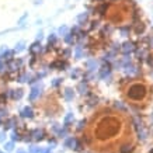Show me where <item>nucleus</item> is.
Wrapping results in <instances>:
<instances>
[{"instance_id":"nucleus-36","label":"nucleus","mask_w":153,"mask_h":153,"mask_svg":"<svg viewBox=\"0 0 153 153\" xmlns=\"http://www.w3.org/2000/svg\"><path fill=\"white\" fill-rule=\"evenodd\" d=\"M42 38H44V33H42V31H39V33L37 34V41L39 42V41L42 39Z\"/></svg>"},{"instance_id":"nucleus-14","label":"nucleus","mask_w":153,"mask_h":153,"mask_svg":"<svg viewBox=\"0 0 153 153\" xmlns=\"http://www.w3.org/2000/svg\"><path fill=\"white\" fill-rule=\"evenodd\" d=\"M14 55V51H10V49H6L4 52H1V55H0V58L4 60H10L11 58H13Z\"/></svg>"},{"instance_id":"nucleus-29","label":"nucleus","mask_w":153,"mask_h":153,"mask_svg":"<svg viewBox=\"0 0 153 153\" xmlns=\"http://www.w3.org/2000/svg\"><path fill=\"white\" fill-rule=\"evenodd\" d=\"M11 142H16V140H21V138H20V134L19 132H16V131H13L11 132Z\"/></svg>"},{"instance_id":"nucleus-19","label":"nucleus","mask_w":153,"mask_h":153,"mask_svg":"<svg viewBox=\"0 0 153 153\" xmlns=\"http://www.w3.org/2000/svg\"><path fill=\"white\" fill-rule=\"evenodd\" d=\"M63 38H65V42H66V44H73V41H74V35L72 33H68Z\"/></svg>"},{"instance_id":"nucleus-24","label":"nucleus","mask_w":153,"mask_h":153,"mask_svg":"<svg viewBox=\"0 0 153 153\" xmlns=\"http://www.w3.org/2000/svg\"><path fill=\"white\" fill-rule=\"evenodd\" d=\"M120 31H121V35H122V37H128V35H129V33H131L129 27H121Z\"/></svg>"},{"instance_id":"nucleus-9","label":"nucleus","mask_w":153,"mask_h":153,"mask_svg":"<svg viewBox=\"0 0 153 153\" xmlns=\"http://www.w3.org/2000/svg\"><path fill=\"white\" fill-rule=\"evenodd\" d=\"M121 49H122V52H124L125 55H131V52L135 49V47H134V44H132V42L128 41V42H125V44L122 45V48H121Z\"/></svg>"},{"instance_id":"nucleus-12","label":"nucleus","mask_w":153,"mask_h":153,"mask_svg":"<svg viewBox=\"0 0 153 153\" xmlns=\"http://www.w3.org/2000/svg\"><path fill=\"white\" fill-rule=\"evenodd\" d=\"M83 56H84L83 48H82V45H77L74 48V59H82Z\"/></svg>"},{"instance_id":"nucleus-21","label":"nucleus","mask_w":153,"mask_h":153,"mask_svg":"<svg viewBox=\"0 0 153 153\" xmlns=\"http://www.w3.org/2000/svg\"><path fill=\"white\" fill-rule=\"evenodd\" d=\"M28 152H30V153H41L42 149L38 148V146H34V145H31V146H28Z\"/></svg>"},{"instance_id":"nucleus-41","label":"nucleus","mask_w":153,"mask_h":153,"mask_svg":"<svg viewBox=\"0 0 153 153\" xmlns=\"http://www.w3.org/2000/svg\"><path fill=\"white\" fill-rule=\"evenodd\" d=\"M42 3V0H35V1H34V4H41Z\"/></svg>"},{"instance_id":"nucleus-27","label":"nucleus","mask_w":153,"mask_h":153,"mask_svg":"<svg viewBox=\"0 0 153 153\" xmlns=\"http://www.w3.org/2000/svg\"><path fill=\"white\" fill-rule=\"evenodd\" d=\"M58 34L65 37L66 34H68V27H66V25H62V27H59V30H58Z\"/></svg>"},{"instance_id":"nucleus-37","label":"nucleus","mask_w":153,"mask_h":153,"mask_svg":"<svg viewBox=\"0 0 153 153\" xmlns=\"http://www.w3.org/2000/svg\"><path fill=\"white\" fill-rule=\"evenodd\" d=\"M120 44H117V42H114V44H112V49H114V51H117V49H120Z\"/></svg>"},{"instance_id":"nucleus-8","label":"nucleus","mask_w":153,"mask_h":153,"mask_svg":"<svg viewBox=\"0 0 153 153\" xmlns=\"http://www.w3.org/2000/svg\"><path fill=\"white\" fill-rule=\"evenodd\" d=\"M20 114H21V117H23V118H33L34 117V111H33V108H31V107H24L23 110H21V112H20Z\"/></svg>"},{"instance_id":"nucleus-23","label":"nucleus","mask_w":153,"mask_h":153,"mask_svg":"<svg viewBox=\"0 0 153 153\" xmlns=\"http://www.w3.org/2000/svg\"><path fill=\"white\" fill-rule=\"evenodd\" d=\"M72 120H73V114H72V112H68V115L65 117V121H63V124H65L66 128L69 126V122H70Z\"/></svg>"},{"instance_id":"nucleus-18","label":"nucleus","mask_w":153,"mask_h":153,"mask_svg":"<svg viewBox=\"0 0 153 153\" xmlns=\"http://www.w3.org/2000/svg\"><path fill=\"white\" fill-rule=\"evenodd\" d=\"M58 136H59V138H66V136H68V128H66V126H63V128H60L59 131H58Z\"/></svg>"},{"instance_id":"nucleus-20","label":"nucleus","mask_w":153,"mask_h":153,"mask_svg":"<svg viewBox=\"0 0 153 153\" xmlns=\"http://www.w3.org/2000/svg\"><path fill=\"white\" fill-rule=\"evenodd\" d=\"M30 79H31V76L30 74H27V73H24V74H21L19 79H17V82H20V83H24V82H30Z\"/></svg>"},{"instance_id":"nucleus-4","label":"nucleus","mask_w":153,"mask_h":153,"mask_svg":"<svg viewBox=\"0 0 153 153\" xmlns=\"http://www.w3.org/2000/svg\"><path fill=\"white\" fill-rule=\"evenodd\" d=\"M100 73H98V79H105L107 76H110L111 73V66L110 65H104L102 68H100Z\"/></svg>"},{"instance_id":"nucleus-32","label":"nucleus","mask_w":153,"mask_h":153,"mask_svg":"<svg viewBox=\"0 0 153 153\" xmlns=\"http://www.w3.org/2000/svg\"><path fill=\"white\" fill-rule=\"evenodd\" d=\"M6 136H7V135H6V131H1V132H0V142H4Z\"/></svg>"},{"instance_id":"nucleus-33","label":"nucleus","mask_w":153,"mask_h":153,"mask_svg":"<svg viewBox=\"0 0 153 153\" xmlns=\"http://www.w3.org/2000/svg\"><path fill=\"white\" fill-rule=\"evenodd\" d=\"M27 17H28V13H25L24 16H21V17H20V20H19V24H23L24 21H25V19H27Z\"/></svg>"},{"instance_id":"nucleus-13","label":"nucleus","mask_w":153,"mask_h":153,"mask_svg":"<svg viewBox=\"0 0 153 153\" xmlns=\"http://www.w3.org/2000/svg\"><path fill=\"white\" fill-rule=\"evenodd\" d=\"M4 125V131H9V129H13L14 125H16V118H10V120H7L3 124Z\"/></svg>"},{"instance_id":"nucleus-31","label":"nucleus","mask_w":153,"mask_h":153,"mask_svg":"<svg viewBox=\"0 0 153 153\" xmlns=\"http://www.w3.org/2000/svg\"><path fill=\"white\" fill-rule=\"evenodd\" d=\"M143 30H145V25L142 23L139 24V25H138V27H136V34H140V33H143Z\"/></svg>"},{"instance_id":"nucleus-46","label":"nucleus","mask_w":153,"mask_h":153,"mask_svg":"<svg viewBox=\"0 0 153 153\" xmlns=\"http://www.w3.org/2000/svg\"><path fill=\"white\" fill-rule=\"evenodd\" d=\"M152 65H153V62H152Z\"/></svg>"},{"instance_id":"nucleus-6","label":"nucleus","mask_w":153,"mask_h":153,"mask_svg":"<svg viewBox=\"0 0 153 153\" xmlns=\"http://www.w3.org/2000/svg\"><path fill=\"white\" fill-rule=\"evenodd\" d=\"M28 49H30V52H31L33 55H37V53H39V52L42 51V45H41V42L35 41L34 44H31V47L28 48Z\"/></svg>"},{"instance_id":"nucleus-3","label":"nucleus","mask_w":153,"mask_h":153,"mask_svg":"<svg viewBox=\"0 0 153 153\" xmlns=\"http://www.w3.org/2000/svg\"><path fill=\"white\" fill-rule=\"evenodd\" d=\"M86 68H87L88 73L96 72V70H98V68H100V62H98L97 59H90V60L86 62Z\"/></svg>"},{"instance_id":"nucleus-7","label":"nucleus","mask_w":153,"mask_h":153,"mask_svg":"<svg viewBox=\"0 0 153 153\" xmlns=\"http://www.w3.org/2000/svg\"><path fill=\"white\" fill-rule=\"evenodd\" d=\"M30 135H31V136H33V139H35V140H42L44 139V131L42 129H33L31 131V132H30Z\"/></svg>"},{"instance_id":"nucleus-39","label":"nucleus","mask_w":153,"mask_h":153,"mask_svg":"<svg viewBox=\"0 0 153 153\" xmlns=\"http://www.w3.org/2000/svg\"><path fill=\"white\" fill-rule=\"evenodd\" d=\"M63 55H65V58H69V55H70V49H66V51L63 52Z\"/></svg>"},{"instance_id":"nucleus-30","label":"nucleus","mask_w":153,"mask_h":153,"mask_svg":"<svg viewBox=\"0 0 153 153\" xmlns=\"http://www.w3.org/2000/svg\"><path fill=\"white\" fill-rule=\"evenodd\" d=\"M56 39H58V38H56V34H51V35L48 37V44L52 45V44H55L56 42Z\"/></svg>"},{"instance_id":"nucleus-38","label":"nucleus","mask_w":153,"mask_h":153,"mask_svg":"<svg viewBox=\"0 0 153 153\" xmlns=\"http://www.w3.org/2000/svg\"><path fill=\"white\" fill-rule=\"evenodd\" d=\"M84 125H86V121H80V122H79V126H77V129H82Z\"/></svg>"},{"instance_id":"nucleus-1","label":"nucleus","mask_w":153,"mask_h":153,"mask_svg":"<svg viewBox=\"0 0 153 153\" xmlns=\"http://www.w3.org/2000/svg\"><path fill=\"white\" fill-rule=\"evenodd\" d=\"M128 98L134 100V101H140L143 100L146 96V87L142 83H134L128 87V93H126Z\"/></svg>"},{"instance_id":"nucleus-11","label":"nucleus","mask_w":153,"mask_h":153,"mask_svg":"<svg viewBox=\"0 0 153 153\" xmlns=\"http://www.w3.org/2000/svg\"><path fill=\"white\" fill-rule=\"evenodd\" d=\"M77 91H79L82 96H84V94H87L88 93V86L86 82H82V83L77 84Z\"/></svg>"},{"instance_id":"nucleus-42","label":"nucleus","mask_w":153,"mask_h":153,"mask_svg":"<svg viewBox=\"0 0 153 153\" xmlns=\"http://www.w3.org/2000/svg\"><path fill=\"white\" fill-rule=\"evenodd\" d=\"M149 44H150V47H152V48H153V37H152V38H150V39H149Z\"/></svg>"},{"instance_id":"nucleus-17","label":"nucleus","mask_w":153,"mask_h":153,"mask_svg":"<svg viewBox=\"0 0 153 153\" xmlns=\"http://www.w3.org/2000/svg\"><path fill=\"white\" fill-rule=\"evenodd\" d=\"M25 49V42L24 41H20L17 45H16V48H14V52H21Z\"/></svg>"},{"instance_id":"nucleus-45","label":"nucleus","mask_w":153,"mask_h":153,"mask_svg":"<svg viewBox=\"0 0 153 153\" xmlns=\"http://www.w3.org/2000/svg\"><path fill=\"white\" fill-rule=\"evenodd\" d=\"M0 153H4V152H1V150H0Z\"/></svg>"},{"instance_id":"nucleus-34","label":"nucleus","mask_w":153,"mask_h":153,"mask_svg":"<svg viewBox=\"0 0 153 153\" xmlns=\"http://www.w3.org/2000/svg\"><path fill=\"white\" fill-rule=\"evenodd\" d=\"M70 76H72V79H76V77L79 76V70H77V69H74L73 72H72V74H70Z\"/></svg>"},{"instance_id":"nucleus-5","label":"nucleus","mask_w":153,"mask_h":153,"mask_svg":"<svg viewBox=\"0 0 153 153\" xmlns=\"http://www.w3.org/2000/svg\"><path fill=\"white\" fill-rule=\"evenodd\" d=\"M9 96H11L13 100H21L24 96V90L23 88H17V90H10Z\"/></svg>"},{"instance_id":"nucleus-26","label":"nucleus","mask_w":153,"mask_h":153,"mask_svg":"<svg viewBox=\"0 0 153 153\" xmlns=\"http://www.w3.org/2000/svg\"><path fill=\"white\" fill-rule=\"evenodd\" d=\"M114 107H115L117 110H121V111H124V112L126 111V107L124 105V104H122V102H120V101H117L115 104H114Z\"/></svg>"},{"instance_id":"nucleus-44","label":"nucleus","mask_w":153,"mask_h":153,"mask_svg":"<svg viewBox=\"0 0 153 153\" xmlns=\"http://www.w3.org/2000/svg\"><path fill=\"white\" fill-rule=\"evenodd\" d=\"M149 153H153V149H152V150H150V152H149Z\"/></svg>"},{"instance_id":"nucleus-40","label":"nucleus","mask_w":153,"mask_h":153,"mask_svg":"<svg viewBox=\"0 0 153 153\" xmlns=\"http://www.w3.org/2000/svg\"><path fill=\"white\" fill-rule=\"evenodd\" d=\"M41 153H52L51 148H48V149H42V152Z\"/></svg>"},{"instance_id":"nucleus-22","label":"nucleus","mask_w":153,"mask_h":153,"mask_svg":"<svg viewBox=\"0 0 153 153\" xmlns=\"http://www.w3.org/2000/svg\"><path fill=\"white\" fill-rule=\"evenodd\" d=\"M3 148H4L6 152H11L14 149V142H4V146H3Z\"/></svg>"},{"instance_id":"nucleus-10","label":"nucleus","mask_w":153,"mask_h":153,"mask_svg":"<svg viewBox=\"0 0 153 153\" xmlns=\"http://www.w3.org/2000/svg\"><path fill=\"white\" fill-rule=\"evenodd\" d=\"M63 96H65V100H66V101H73V98H74V91H73V88L66 87L65 91H63Z\"/></svg>"},{"instance_id":"nucleus-16","label":"nucleus","mask_w":153,"mask_h":153,"mask_svg":"<svg viewBox=\"0 0 153 153\" xmlns=\"http://www.w3.org/2000/svg\"><path fill=\"white\" fill-rule=\"evenodd\" d=\"M125 73H126V74H134V73H136V68H135L132 63L126 65V66H125Z\"/></svg>"},{"instance_id":"nucleus-15","label":"nucleus","mask_w":153,"mask_h":153,"mask_svg":"<svg viewBox=\"0 0 153 153\" xmlns=\"http://www.w3.org/2000/svg\"><path fill=\"white\" fill-rule=\"evenodd\" d=\"M87 17H88V13H82L77 16V23H79V25H83L86 21H87Z\"/></svg>"},{"instance_id":"nucleus-35","label":"nucleus","mask_w":153,"mask_h":153,"mask_svg":"<svg viewBox=\"0 0 153 153\" xmlns=\"http://www.w3.org/2000/svg\"><path fill=\"white\" fill-rule=\"evenodd\" d=\"M4 70H7V65H4V63H0V73H3Z\"/></svg>"},{"instance_id":"nucleus-2","label":"nucleus","mask_w":153,"mask_h":153,"mask_svg":"<svg viewBox=\"0 0 153 153\" xmlns=\"http://www.w3.org/2000/svg\"><path fill=\"white\" fill-rule=\"evenodd\" d=\"M42 93V84H35V86H33V88H31V93H30V96H28V100L30 101H34V100H37L39 96H41Z\"/></svg>"},{"instance_id":"nucleus-25","label":"nucleus","mask_w":153,"mask_h":153,"mask_svg":"<svg viewBox=\"0 0 153 153\" xmlns=\"http://www.w3.org/2000/svg\"><path fill=\"white\" fill-rule=\"evenodd\" d=\"M62 82H63V79H60V77H56V79H53L51 82V84H52V87H58L59 84H62Z\"/></svg>"},{"instance_id":"nucleus-28","label":"nucleus","mask_w":153,"mask_h":153,"mask_svg":"<svg viewBox=\"0 0 153 153\" xmlns=\"http://www.w3.org/2000/svg\"><path fill=\"white\" fill-rule=\"evenodd\" d=\"M132 150V145H125L122 146V149H120V153H128Z\"/></svg>"},{"instance_id":"nucleus-43","label":"nucleus","mask_w":153,"mask_h":153,"mask_svg":"<svg viewBox=\"0 0 153 153\" xmlns=\"http://www.w3.org/2000/svg\"><path fill=\"white\" fill-rule=\"evenodd\" d=\"M16 153H27V152H24V150H17Z\"/></svg>"}]
</instances>
